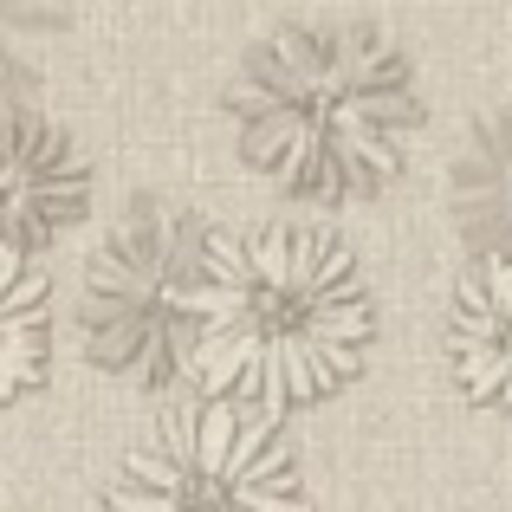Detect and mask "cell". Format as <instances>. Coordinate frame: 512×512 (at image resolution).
Listing matches in <instances>:
<instances>
[{"instance_id": "obj_1", "label": "cell", "mask_w": 512, "mask_h": 512, "mask_svg": "<svg viewBox=\"0 0 512 512\" xmlns=\"http://www.w3.org/2000/svg\"><path fill=\"white\" fill-rule=\"evenodd\" d=\"M370 350V292L325 234H208L188 286V370L208 396L266 415L331 396Z\"/></svg>"}, {"instance_id": "obj_2", "label": "cell", "mask_w": 512, "mask_h": 512, "mask_svg": "<svg viewBox=\"0 0 512 512\" xmlns=\"http://www.w3.org/2000/svg\"><path fill=\"white\" fill-rule=\"evenodd\" d=\"M247 156L292 195H363L402 169L415 85L389 39L299 26L253 52L234 85Z\"/></svg>"}, {"instance_id": "obj_3", "label": "cell", "mask_w": 512, "mask_h": 512, "mask_svg": "<svg viewBox=\"0 0 512 512\" xmlns=\"http://www.w3.org/2000/svg\"><path fill=\"white\" fill-rule=\"evenodd\" d=\"M111 512H312L286 441L214 396L169 415L150 448L124 461L111 487Z\"/></svg>"}, {"instance_id": "obj_4", "label": "cell", "mask_w": 512, "mask_h": 512, "mask_svg": "<svg viewBox=\"0 0 512 512\" xmlns=\"http://www.w3.org/2000/svg\"><path fill=\"white\" fill-rule=\"evenodd\" d=\"M201 247L208 240L175 208H150L104 240L85 279L91 363L143 389H163L175 363H188V286L201 273Z\"/></svg>"}, {"instance_id": "obj_5", "label": "cell", "mask_w": 512, "mask_h": 512, "mask_svg": "<svg viewBox=\"0 0 512 512\" xmlns=\"http://www.w3.org/2000/svg\"><path fill=\"white\" fill-rule=\"evenodd\" d=\"M85 208V163L52 124L13 117L0 124V240L33 247L52 240Z\"/></svg>"}, {"instance_id": "obj_6", "label": "cell", "mask_w": 512, "mask_h": 512, "mask_svg": "<svg viewBox=\"0 0 512 512\" xmlns=\"http://www.w3.org/2000/svg\"><path fill=\"white\" fill-rule=\"evenodd\" d=\"M448 350L467 396L512 409V253L467 273L448 318Z\"/></svg>"}, {"instance_id": "obj_7", "label": "cell", "mask_w": 512, "mask_h": 512, "mask_svg": "<svg viewBox=\"0 0 512 512\" xmlns=\"http://www.w3.org/2000/svg\"><path fill=\"white\" fill-rule=\"evenodd\" d=\"M46 363V279L26 266L20 247L0 240V402L39 383Z\"/></svg>"}, {"instance_id": "obj_8", "label": "cell", "mask_w": 512, "mask_h": 512, "mask_svg": "<svg viewBox=\"0 0 512 512\" xmlns=\"http://www.w3.org/2000/svg\"><path fill=\"white\" fill-rule=\"evenodd\" d=\"M46 33H52V0H0V91L33 78Z\"/></svg>"}]
</instances>
